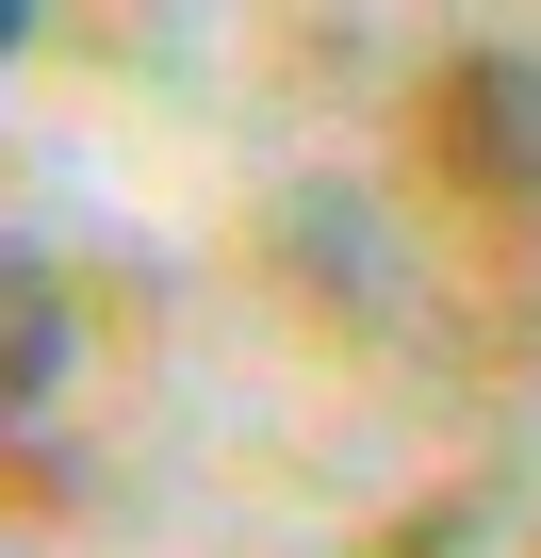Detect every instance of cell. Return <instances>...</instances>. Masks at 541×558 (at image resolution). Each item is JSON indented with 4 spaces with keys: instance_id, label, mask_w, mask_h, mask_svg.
I'll return each instance as SVG.
<instances>
[{
    "instance_id": "6da1fadb",
    "label": "cell",
    "mask_w": 541,
    "mask_h": 558,
    "mask_svg": "<svg viewBox=\"0 0 541 558\" xmlns=\"http://www.w3.org/2000/svg\"><path fill=\"white\" fill-rule=\"evenodd\" d=\"M427 165L476 214H541V66L525 50H459L427 83Z\"/></svg>"
},
{
    "instance_id": "7a4b0ae2",
    "label": "cell",
    "mask_w": 541,
    "mask_h": 558,
    "mask_svg": "<svg viewBox=\"0 0 541 558\" xmlns=\"http://www.w3.org/2000/svg\"><path fill=\"white\" fill-rule=\"evenodd\" d=\"M66 362H83V313H66V279L0 230V427H34L50 395H66Z\"/></svg>"
},
{
    "instance_id": "3957f363",
    "label": "cell",
    "mask_w": 541,
    "mask_h": 558,
    "mask_svg": "<svg viewBox=\"0 0 541 558\" xmlns=\"http://www.w3.org/2000/svg\"><path fill=\"white\" fill-rule=\"evenodd\" d=\"M0 50H17V17H0Z\"/></svg>"
}]
</instances>
